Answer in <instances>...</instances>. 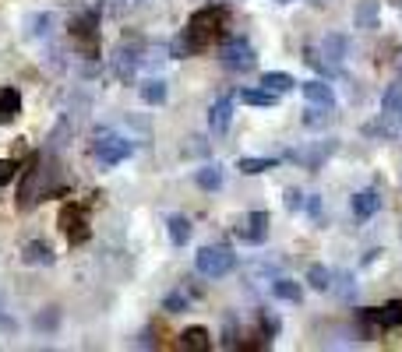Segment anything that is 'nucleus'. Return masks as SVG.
I'll return each instance as SVG.
<instances>
[{
	"mask_svg": "<svg viewBox=\"0 0 402 352\" xmlns=\"http://www.w3.org/2000/svg\"><path fill=\"white\" fill-rule=\"evenodd\" d=\"M378 208H381L378 190H360V194H353V215H357V219H371V215H378Z\"/></svg>",
	"mask_w": 402,
	"mask_h": 352,
	"instance_id": "15",
	"label": "nucleus"
},
{
	"mask_svg": "<svg viewBox=\"0 0 402 352\" xmlns=\"http://www.w3.org/2000/svg\"><path fill=\"white\" fill-rule=\"evenodd\" d=\"M57 324H60V314H57L53 307H50L46 314L36 317V328H39V331H57Z\"/></svg>",
	"mask_w": 402,
	"mask_h": 352,
	"instance_id": "31",
	"label": "nucleus"
},
{
	"mask_svg": "<svg viewBox=\"0 0 402 352\" xmlns=\"http://www.w3.org/2000/svg\"><path fill=\"white\" fill-rule=\"evenodd\" d=\"M166 95H170V88H166L163 78H152V82H145V85H141V99H145L148 106H163V102H166Z\"/></svg>",
	"mask_w": 402,
	"mask_h": 352,
	"instance_id": "22",
	"label": "nucleus"
},
{
	"mask_svg": "<svg viewBox=\"0 0 402 352\" xmlns=\"http://www.w3.org/2000/svg\"><path fill=\"white\" fill-rule=\"evenodd\" d=\"M50 32H53V14H32L28 18V35L50 39Z\"/></svg>",
	"mask_w": 402,
	"mask_h": 352,
	"instance_id": "26",
	"label": "nucleus"
},
{
	"mask_svg": "<svg viewBox=\"0 0 402 352\" xmlns=\"http://www.w3.org/2000/svg\"><path fill=\"white\" fill-rule=\"evenodd\" d=\"M222 64H226L229 71H251V67L258 64L254 46H251L247 39H229V43L222 46Z\"/></svg>",
	"mask_w": 402,
	"mask_h": 352,
	"instance_id": "6",
	"label": "nucleus"
},
{
	"mask_svg": "<svg viewBox=\"0 0 402 352\" xmlns=\"http://www.w3.org/2000/svg\"><path fill=\"white\" fill-rule=\"evenodd\" d=\"M237 236L244 243H265V236H268V211H251L247 222L237 229Z\"/></svg>",
	"mask_w": 402,
	"mask_h": 352,
	"instance_id": "8",
	"label": "nucleus"
},
{
	"mask_svg": "<svg viewBox=\"0 0 402 352\" xmlns=\"http://www.w3.org/2000/svg\"><path fill=\"white\" fill-rule=\"evenodd\" d=\"M222 21H226V11L219 7H201L191 14L184 35L173 43V57H184V53H201L215 43V35L222 32Z\"/></svg>",
	"mask_w": 402,
	"mask_h": 352,
	"instance_id": "1",
	"label": "nucleus"
},
{
	"mask_svg": "<svg viewBox=\"0 0 402 352\" xmlns=\"http://www.w3.org/2000/svg\"><path fill=\"white\" fill-rule=\"evenodd\" d=\"M237 268V254L229 247H201L198 251V271L205 278H222Z\"/></svg>",
	"mask_w": 402,
	"mask_h": 352,
	"instance_id": "3",
	"label": "nucleus"
},
{
	"mask_svg": "<svg viewBox=\"0 0 402 352\" xmlns=\"http://www.w3.org/2000/svg\"><path fill=\"white\" fill-rule=\"evenodd\" d=\"M272 296L276 299H286V303H300L303 289H300V282H293V278H276L272 282Z\"/></svg>",
	"mask_w": 402,
	"mask_h": 352,
	"instance_id": "19",
	"label": "nucleus"
},
{
	"mask_svg": "<svg viewBox=\"0 0 402 352\" xmlns=\"http://www.w3.org/2000/svg\"><path fill=\"white\" fill-rule=\"evenodd\" d=\"M43 190H46V183H43V170L32 163L25 176H21V187H18V211H28V208H36V201L43 197Z\"/></svg>",
	"mask_w": 402,
	"mask_h": 352,
	"instance_id": "5",
	"label": "nucleus"
},
{
	"mask_svg": "<svg viewBox=\"0 0 402 352\" xmlns=\"http://www.w3.org/2000/svg\"><path fill=\"white\" fill-rule=\"evenodd\" d=\"M307 211L317 219V215H321V201H317V197H307Z\"/></svg>",
	"mask_w": 402,
	"mask_h": 352,
	"instance_id": "35",
	"label": "nucleus"
},
{
	"mask_svg": "<svg viewBox=\"0 0 402 352\" xmlns=\"http://www.w3.org/2000/svg\"><path fill=\"white\" fill-rule=\"evenodd\" d=\"M195 180H198L201 190H219L222 187V166H201Z\"/></svg>",
	"mask_w": 402,
	"mask_h": 352,
	"instance_id": "24",
	"label": "nucleus"
},
{
	"mask_svg": "<svg viewBox=\"0 0 402 352\" xmlns=\"http://www.w3.org/2000/svg\"><path fill=\"white\" fill-rule=\"evenodd\" d=\"M346 50H349V39L339 35V32H328V35L321 39V57H328V64H335V67H342Z\"/></svg>",
	"mask_w": 402,
	"mask_h": 352,
	"instance_id": "12",
	"label": "nucleus"
},
{
	"mask_svg": "<svg viewBox=\"0 0 402 352\" xmlns=\"http://www.w3.org/2000/svg\"><path fill=\"white\" fill-rule=\"evenodd\" d=\"M261 324H265V331H268V335H276V331H279V317H272V314H265V317H261Z\"/></svg>",
	"mask_w": 402,
	"mask_h": 352,
	"instance_id": "34",
	"label": "nucleus"
},
{
	"mask_svg": "<svg viewBox=\"0 0 402 352\" xmlns=\"http://www.w3.org/2000/svg\"><path fill=\"white\" fill-rule=\"evenodd\" d=\"M92 152H96L99 166H120L124 159H131L134 141H127V138H120V134H113V131H99Z\"/></svg>",
	"mask_w": 402,
	"mask_h": 352,
	"instance_id": "2",
	"label": "nucleus"
},
{
	"mask_svg": "<svg viewBox=\"0 0 402 352\" xmlns=\"http://www.w3.org/2000/svg\"><path fill=\"white\" fill-rule=\"evenodd\" d=\"M14 176H18V163H14V159H0V187L11 183Z\"/></svg>",
	"mask_w": 402,
	"mask_h": 352,
	"instance_id": "32",
	"label": "nucleus"
},
{
	"mask_svg": "<svg viewBox=\"0 0 402 352\" xmlns=\"http://www.w3.org/2000/svg\"><path fill=\"white\" fill-rule=\"evenodd\" d=\"M303 204H307V197H303L300 190H293V187H290V190H286V208H290V211H300Z\"/></svg>",
	"mask_w": 402,
	"mask_h": 352,
	"instance_id": "33",
	"label": "nucleus"
},
{
	"mask_svg": "<svg viewBox=\"0 0 402 352\" xmlns=\"http://www.w3.org/2000/svg\"><path fill=\"white\" fill-rule=\"evenodd\" d=\"M378 0H357V11H353V25L357 28H378Z\"/></svg>",
	"mask_w": 402,
	"mask_h": 352,
	"instance_id": "16",
	"label": "nucleus"
},
{
	"mask_svg": "<svg viewBox=\"0 0 402 352\" xmlns=\"http://www.w3.org/2000/svg\"><path fill=\"white\" fill-rule=\"evenodd\" d=\"M113 71H116L120 82H131V75L138 71V50L127 53V43H124V46L116 50V57H113Z\"/></svg>",
	"mask_w": 402,
	"mask_h": 352,
	"instance_id": "14",
	"label": "nucleus"
},
{
	"mask_svg": "<svg viewBox=\"0 0 402 352\" xmlns=\"http://www.w3.org/2000/svg\"><path fill=\"white\" fill-rule=\"evenodd\" d=\"M229 120H233V99L222 95V99H215L208 106V127H212V134H226Z\"/></svg>",
	"mask_w": 402,
	"mask_h": 352,
	"instance_id": "9",
	"label": "nucleus"
},
{
	"mask_svg": "<svg viewBox=\"0 0 402 352\" xmlns=\"http://www.w3.org/2000/svg\"><path fill=\"white\" fill-rule=\"evenodd\" d=\"M71 39L96 53V14H85V18L71 21Z\"/></svg>",
	"mask_w": 402,
	"mask_h": 352,
	"instance_id": "13",
	"label": "nucleus"
},
{
	"mask_svg": "<svg viewBox=\"0 0 402 352\" xmlns=\"http://www.w3.org/2000/svg\"><path fill=\"white\" fill-rule=\"evenodd\" d=\"M261 85L283 95V92H290V88L297 85V82H293V78H290L286 71H265V75H261Z\"/></svg>",
	"mask_w": 402,
	"mask_h": 352,
	"instance_id": "25",
	"label": "nucleus"
},
{
	"mask_svg": "<svg viewBox=\"0 0 402 352\" xmlns=\"http://www.w3.org/2000/svg\"><path fill=\"white\" fill-rule=\"evenodd\" d=\"M21 113V95L18 88H0V123H11Z\"/></svg>",
	"mask_w": 402,
	"mask_h": 352,
	"instance_id": "18",
	"label": "nucleus"
},
{
	"mask_svg": "<svg viewBox=\"0 0 402 352\" xmlns=\"http://www.w3.org/2000/svg\"><path fill=\"white\" fill-rule=\"evenodd\" d=\"M21 261L25 264H53V251L46 240H28L25 251H21Z\"/></svg>",
	"mask_w": 402,
	"mask_h": 352,
	"instance_id": "17",
	"label": "nucleus"
},
{
	"mask_svg": "<svg viewBox=\"0 0 402 352\" xmlns=\"http://www.w3.org/2000/svg\"><path fill=\"white\" fill-rule=\"evenodd\" d=\"M381 116L392 120V123L402 120V78H396L392 85L385 88V95H381Z\"/></svg>",
	"mask_w": 402,
	"mask_h": 352,
	"instance_id": "11",
	"label": "nucleus"
},
{
	"mask_svg": "<svg viewBox=\"0 0 402 352\" xmlns=\"http://www.w3.org/2000/svg\"><path fill=\"white\" fill-rule=\"evenodd\" d=\"M237 166H240V173L258 176V173H265V170H276V159H251V155H244Z\"/></svg>",
	"mask_w": 402,
	"mask_h": 352,
	"instance_id": "28",
	"label": "nucleus"
},
{
	"mask_svg": "<svg viewBox=\"0 0 402 352\" xmlns=\"http://www.w3.org/2000/svg\"><path fill=\"white\" fill-rule=\"evenodd\" d=\"M310 4H325V0H310Z\"/></svg>",
	"mask_w": 402,
	"mask_h": 352,
	"instance_id": "37",
	"label": "nucleus"
},
{
	"mask_svg": "<svg viewBox=\"0 0 402 352\" xmlns=\"http://www.w3.org/2000/svg\"><path fill=\"white\" fill-rule=\"evenodd\" d=\"M276 4H290V0H276Z\"/></svg>",
	"mask_w": 402,
	"mask_h": 352,
	"instance_id": "36",
	"label": "nucleus"
},
{
	"mask_svg": "<svg viewBox=\"0 0 402 352\" xmlns=\"http://www.w3.org/2000/svg\"><path fill=\"white\" fill-rule=\"evenodd\" d=\"M307 282H310V289L328 292V289H332V271H328L325 264H310V268H307Z\"/></svg>",
	"mask_w": 402,
	"mask_h": 352,
	"instance_id": "23",
	"label": "nucleus"
},
{
	"mask_svg": "<svg viewBox=\"0 0 402 352\" xmlns=\"http://www.w3.org/2000/svg\"><path fill=\"white\" fill-rule=\"evenodd\" d=\"M60 229L67 236V243H85L89 240V222H85V211L75 208V204H64L60 211Z\"/></svg>",
	"mask_w": 402,
	"mask_h": 352,
	"instance_id": "7",
	"label": "nucleus"
},
{
	"mask_svg": "<svg viewBox=\"0 0 402 352\" xmlns=\"http://www.w3.org/2000/svg\"><path fill=\"white\" fill-rule=\"evenodd\" d=\"M332 289H335L342 299H353V278H349V271L335 275V278H332Z\"/></svg>",
	"mask_w": 402,
	"mask_h": 352,
	"instance_id": "30",
	"label": "nucleus"
},
{
	"mask_svg": "<svg viewBox=\"0 0 402 352\" xmlns=\"http://www.w3.org/2000/svg\"><path fill=\"white\" fill-rule=\"evenodd\" d=\"M170 240H173L177 247H184V243L191 240V222H188L184 215H173V219H170Z\"/></svg>",
	"mask_w": 402,
	"mask_h": 352,
	"instance_id": "27",
	"label": "nucleus"
},
{
	"mask_svg": "<svg viewBox=\"0 0 402 352\" xmlns=\"http://www.w3.org/2000/svg\"><path fill=\"white\" fill-rule=\"evenodd\" d=\"M240 99L247 106H276L279 102V92H272V88H244Z\"/></svg>",
	"mask_w": 402,
	"mask_h": 352,
	"instance_id": "21",
	"label": "nucleus"
},
{
	"mask_svg": "<svg viewBox=\"0 0 402 352\" xmlns=\"http://www.w3.org/2000/svg\"><path fill=\"white\" fill-rule=\"evenodd\" d=\"M360 321L371 328V335L381 328H402V299H392V303L374 307V310H360Z\"/></svg>",
	"mask_w": 402,
	"mask_h": 352,
	"instance_id": "4",
	"label": "nucleus"
},
{
	"mask_svg": "<svg viewBox=\"0 0 402 352\" xmlns=\"http://www.w3.org/2000/svg\"><path fill=\"white\" fill-rule=\"evenodd\" d=\"M300 92H303V99L310 106H317V109H332L335 106V92H332L328 82H303Z\"/></svg>",
	"mask_w": 402,
	"mask_h": 352,
	"instance_id": "10",
	"label": "nucleus"
},
{
	"mask_svg": "<svg viewBox=\"0 0 402 352\" xmlns=\"http://www.w3.org/2000/svg\"><path fill=\"white\" fill-rule=\"evenodd\" d=\"M188 307H191L188 289H177V292H170V296L163 299V310H166V314H180V310H188Z\"/></svg>",
	"mask_w": 402,
	"mask_h": 352,
	"instance_id": "29",
	"label": "nucleus"
},
{
	"mask_svg": "<svg viewBox=\"0 0 402 352\" xmlns=\"http://www.w3.org/2000/svg\"><path fill=\"white\" fill-rule=\"evenodd\" d=\"M180 346H184V349H195V352H208L212 349V335H208L205 328H188V331L180 335Z\"/></svg>",
	"mask_w": 402,
	"mask_h": 352,
	"instance_id": "20",
	"label": "nucleus"
}]
</instances>
